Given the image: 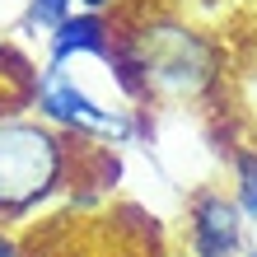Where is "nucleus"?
Segmentation results:
<instances>
[{
  "label": "nucleus",
  "mask_w": 257,
  "mask_h": 257,
  "mask_svg": "<svg viewBox=\"0 0 257 257\" xmlns=\"http://www.w3.org/2000/svg\"><path fill=\"white\" fill-rule=\"evenodd\" d=\"M210 75H215L210 42L183 24H155L131 47H122V94L136 98H201Z\"/></svg>",
  "instance_id": "obj_2"
},
{
  "label": "nucleus",
  "mask_w": 257,
  "mask_h": 257,
  "mask_svg": "<svg viewBox=\"0 0 257 257\" xmlns=\"http://www.w3.org/2000/svg\"><path fill=\"white\" fill-rule=\"evenodd\" d=\"M187 257H243L248 252V220L234 196L201 192L187 206Z\"/></svg>",
  "instance_id": "obj_4"
},
{
  "label": "nucleus",
  "mask_w": 257,
  "mask_h": 257,
  "mask_svg": "<svg viewBox=\"0 0 257 257\" xmlns=\"http://www.w3.org/2000/svg\"><path fill=\"white\" fill-rule=\"evenodd\" d=\"M0 257H24V248H19V243H14V238H10V234H0Z\"/></svg>",
  "instance_id": "obj_8"
},
{
  "label": "nucleus",
  "mask_w": 257,
  "mask_h": 257,
  "mask_svg": "<svg viewBox=\"0 0 257 257\" xmlns=\"http://www.w3.org/2000/svg\"><path fill=\"white\" fill-rule=\"evenodd\" d=\"M75 14V0H24V19L19 28L28 38H47L61 19H70Z\"/></svg>",
  "instance_id": "obj_6"
},
{
  "label": "nucleus",
  "mask_w": 257,
  "mask_h": 257,
  "mask_svg": "<svg viewBox=\"0 0 257 257\" xmlns=\"http://www.w3.org/2000/svg\"><path fill=\"white\" fill-rule=\"evenodd\" d=\"M47 61L52 66H75V61H112L117 56V28L103 14H84L75 10L70 19H61L47 38Z\"/></svg>",
  "instance_id": "obj_5"
},
{
  "label": "nucleus",
  "mask_w": 257,
  "mask_h": 257,
  "mask_svg": "<svg viewBox=\"0 0 257 257\" xmlns=\"http://www.w3.org/2000/svg\"><path fill=\"white\" fill-rule=\"evenodd\" d=\"M243 257H257V243H252V248H248V252H243Z\"/></svg>",
  "instance_id": "obj_9"
},
{
  "label": "nucleus",
  "mask_w": 257,
  "mask_h": 257,
  "mask_svg": "<svg viewBox=\"0 0 257 257\" xmlns=\"http://www.w3.org/2000/svg\"><path fill=\"white\" fill-rule=\"evenodd\" d=\"M112 0H75V10H84V14H103Z\"/></svg>",
  "instance_id": "obj_7"
},
{
  "label": "nucleus",
  "mask_w": 257,
  "mask_h": 257,
  "mask_svg": "<svg viewBox=\"0 0 257 257\" xmlns=\"http://www.w3.org/2000/svg\"><path fill=\"white\" fill-rule=\"evenodd\" d=\"M33 117H42L47 126L75 136L89 145H126L136 136V112L126 103H108L89 89L75 66H52L42 61V70L33 75Z\"/></svg>",
  "instance_id": "obj_3"
},
{
  "label": "nucleus",
  "mask_w": 257,
  "mask_h": 257,
  "mask_svg": "<svg viewBox=\"0 0 257 257\" xmlns=\"http://www.w3.org/2000/svg\"><path fill=\"white\" fill-rule=\"evenodd\" d=\"M75 183V136L42 117L0 112V224L38 215Z\"/></svg>",
  "instance_id": "obj_1"
}]
</instances>
